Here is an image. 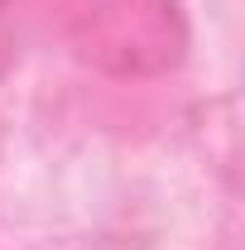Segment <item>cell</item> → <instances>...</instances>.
Listing matches in <instances>:
<instances>
[{"label": "cell", "instance_id": "cell-1", "mask_svg": "<svg viewBox=\"0 0 245 250\" xmlns=\"http://www.w3.org/2000/svg\"><path fill=\"white\" fill-rule=\"evenodd\" d=\"M62 29L106 72H159L183 48L173 0H62Z\"/></svg>", "mask_w": 245, "mask_h": 250}, {"label": "cell", "instance_id": "cell-2", "mask_svg": "<svg viewBox=\"0 0 245 250\" xmlns=\"http://www.w3.org/2000/svg\"><path fill=\"white\" fill-rule=\"evenodd\" d=\"M20 5L24 0H0V77L10 72V62L20 58V20H24Z\"/></svg>", "mask_w": 245, "mask_h": 250}]
</instances>
